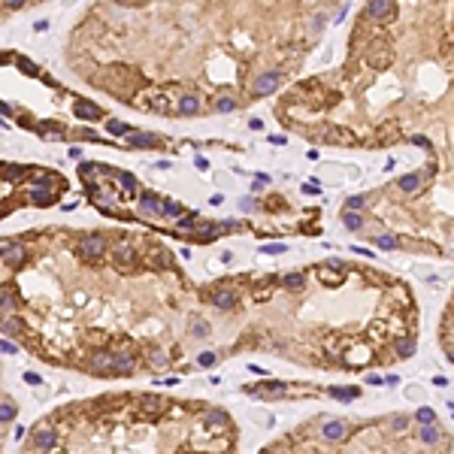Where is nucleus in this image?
Segmentation results:
<instances>
[{"label":"nucleus","mask_w":454,"mask_h":454,"mask_svg":"<svg viewBox=\"0 0 454 454\" xmlns=\"http://www.w3.org/2000/svg\"><path fill=\"white\" fill-rule=\"evenodd\" d=\"M103 252H106V236H103V233H85V236L79 239V255L85 260L103 258Z\"/></svg>","instance_id":"obj_1"},{"label":"nucleus","mask_w":454,"mask_h":454,"mask_svg":"<svg viewBox=\"0 0 454 454\" xmlns=\"http://www.w3.org/2000/svg\"><path fill=\"white\" fill-rule=\"evenodd\" d=\"M279 85H282V73H279V70H266V73H260L258 79H255L252 94H255V97H266V94H273Z\"/></svg>","instance_id":"obj_2"},{"label":"nucleus","mask_w":454,"mask_h":454,"mask_svg":"<svg viewBox=\"0 0 454 454\" xmlns=\"http://www.w3.org/2000/svg\"><path fill=\"white\" fill-rule=\"evenodd\" d=\"M394 12H397L394 0H366V18H373V22H385Z\"/></svg>","instance_id":"obj_3"},{"label":"nucleus","mask_w":454,"mask_h":454,"mask_svg":"<svg viewBox=\"0 0 454 454\" xmlns=\"http://www.w3.org/2000/svg\"><path fill=\"white\" fill-rule=\"evenodd\" d=\"M421 185H424V173H409V176H403V179L397 182V188H400L403 194H415Z\"/></svg>","instance_id":"obj_4"},{"label":"nucleus","mask_w":454,"mask_h":454,"mask_svg":"<svg viewBox=\"0 0 454 454\" xmlns=\"http://www.w3.org/2000/svg\"><path fill=\"white\" fill-rule=\"evenodd\" d=\"M200 106H203V103H200L197 94H185V97L179 100L176 112H179V115H197V112H200Z\"/></svg>","instance_id":"obj_5"},{"label":"nucleus","mask_w":454,"mask_h":454,"mask_svg":"<svg viewBox=\"0 0 454 454\" xmlns=\"http://www.w3.org/2000/svg\"><path fill=\"white\" fill-rule=\"evenodd\" d=\"M139 209L142 212H155V215H161V200L155 194H142L139 197Z\"/></svg>","instance_id":"obj_6"},{"label":"nucleus","mask_w":454,"mask_h":454,"mask_svg":"<svg viewBox=\"0 0 454 454\" xmlns=\"http://www.w3.org/2000/svg\"><path fill=\"white\" fill-rule=\"evenodd\" d=\"M76 115H82V118H100V109L94 106V103H76Z\"/></svg>","instance_id":"obj_7"},{"label":"nucleus","mask_w":454,"mask_h":454,"mask_svg":"<svg viewBox=\"0 0 454 454\" xmlns=\"http://www.w3.org/2000/svg\"><path fill=\"white\" fill-rule=\"evenodd\" d=\"M161 215H170V218L182 215V203H176V200H163L161 203Z\"/></svg>","instance_id":"obj_8"},{"label":"nucleus","mask_w":454,"mask_h":454,"mask_svg":"<svg viewBox=\"0 0 454 454\" xmlns=\"http://www.w3.org/2000/svg\"><path fill=\"white\" fill-rule=\"evenodd\" d=\"M233 109H236V100L233 97H227L224 94V97L215 100V112H233Z\"/></svg>","instance_id":"obj_9"},{"label":"nucleus","mask_w":454,"mask_h":454,"mask_svg":"<svg viewBox=\"0 0 454 454\" xmlns=\"http://www.w3.org/2000/svg\"><path fill=\"white\" fill-rule=\"evenodd\" d=\"M128 142L130 146H155V136L152 133H133Z\"/></svg>","instance_id":"obj_10"},{"label":"nucleus","mask_w":454,"mask_h":454,"mask_svg":"<svg viewBox=\"0 0 454 454\" xmlns=\"http://www.w3.org/2000/svg\"><path fill=\"white\" fill-rule=\"evenodd\" d=\"M15 418V406L12 403H0V421H12Z\"/></svg>","instance_id":"obj_11"},{"label":"nucleus","mask_w":454,"mask_h":454,"mask_svg":"<svg viewBox=\"0 0 454 454\" xmlns=\"http://www.w3.org/2000/svg\"><path fill=\"white\" fill-rule=\"evenodd\" d=\"M342 218H345V227H348V230H360V215H355V212H342Z\"/></svg>","instance_id":"obj_12"},{"label":"nucleus","mask_w":454,"mask_h":454,"mask_svg":"<svg viewBox=\"0 0 454 454\" xmlns=\"http://www.w3.org/2000/svg\"><path fill=\"white\" fill-rule=\"evenodd\" d=\"M418 418H421V424H433V418H436V415H433L430 409H421V412H418Z\"/></svg>","instance_id":"obj_13"},{"label":"nucleus","mask_w":454,"mask_h":454,"mask_svg":"<svg viewBox=\"0 0 454 454\" xmlns=\"http://www.w3.org/2000/svg\"><path fill=\"white\" fill-rule=\"evenodd\" d=\"M25 3H28V0H3V6H6V9H22Z\"/></svg>","instance_id":"obj_14"},{"label":"nucleus","mask_w":454,"mask_h":454,"mask_svg":"<svg viewBox=\"0 0 454 454\" xmlns=\"http://www.w3.org/2000/svg\"><path fill=\"white\" fill-rule=\"evenodd\" d=\"M109 130H112V133H125V125H121V121H112V125H109Z\"/></svg>","instance_id":"obj_15"},{"label":"nucleus","mask_w":454,"mask_h":454,"mask_svg":"<svg viewBox=\"0 0 454 454\" xmlns=\"http://www.w3.org/2000/svg\"><path fill=\"white\" fill-rule=\"evenodd\" d=\"M115 3H121V6H139L142 0H115Z\"/></svg>","instance_id":"obj_16"}]
</instances>
